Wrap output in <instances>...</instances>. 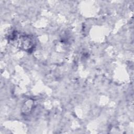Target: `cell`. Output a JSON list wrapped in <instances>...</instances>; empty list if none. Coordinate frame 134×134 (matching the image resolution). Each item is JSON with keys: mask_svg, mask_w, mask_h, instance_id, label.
Listing matches in <instances>:
<instances>
[{"mask_svg": "<svg viewBox=\"0 0 134 134\" xmlns=\"http://www.w3.org/2000/svg\"><path fill=\"white\" fill-rule=\"evenodd\" d=\"M19 39L17 40L18 46L24 49L25 50H31L34 46L33 40L28 36L26 35L19 36Z\"/></svg>", "mask_w": 134, "mask_h": 134, "instance_id": "1", "label": "cell"}]
</instances>
